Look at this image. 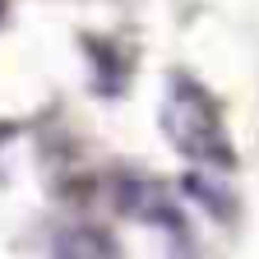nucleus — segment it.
I'll list each match as a JSON object with an SVG mask.
<instances>
[{"label": "nucleus", "mask_w": 259, "mask_h": 259, "mask_svg": "<svg viewBox=\"0 0 259 259\" xmlns=\"http://www.w3.org/2000/svg\"><path fill=\"white\" fill-rule=\"evenodd\" d=\"M162 125H167L171 144L194 157V162H208V167H232V144H227V130H222V111L218 102L190 79H176L167 102H162Z\"/></svg>", "instance_id": "nucleus-1"}, {"label": "nucleus", "mask_w": 259, "mask_h": 259, "mask_svg": "<svg viewBox=\"0 0 259 259\" xmlns=\"http://www.w3.org/2000/svg\"><path fill=\"white\" fill-rule=\"evenodd\" d=\"M51 259H120V250H116L111 236L93 232V227H70V232L56 236Z\"/></svg>", "instance_id": "nucleus-2"}]
</instances>
